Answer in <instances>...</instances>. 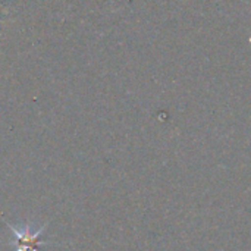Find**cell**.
Returning a JSON list of instances; mask_svg holds the SVG:
<instances>
[{"label": "cell", "mask_w": 251, "mask_h": 251, "mask_svg": "<svg viewBox=\"0 0 251 251\" xmlns=\"http://www.w3.org/2000/svg\"><path fill=\"white\" fill-rule=\"evenodd\" d=\"M4 224H6V226L13 232V235L16 237V251H38L37 250V247L41 246V244H44V243L40 240V235L43 234V231L46 229V226H47L49 224L43 225L41 228H38V229H35V231L31 228L29 224H26V225L22 226V228H18V226L12 225V224H9V222H4Z\"/></svg>", "instance_id": "obj_1"}]
</instances>
